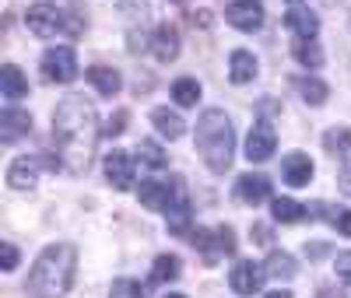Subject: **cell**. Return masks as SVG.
<instances>
[{
	"instance_id": "3",
	"label": "cell",
	"mask_w": 351,
	"mask_h": 298,
	"mask_svg": "<svg viewBox=\"0 0 351 298\" xmlns=\"http://www.w3.org/2000/svg\"><path fill=\"white\" fill-rule=\"evenodd\" d=\"M197 151L208 162V169L215 175L228 172L232 165V151H236V130L232 119L225 116V109H204L197 119Z\"/></svg>"
},
{
	"instance_id": "1",
	"label": "cell",
	"mask_w": 351,
	"mask_h": 298,
	"mask_svg": "<svg viewBox=\"0 0 351 298\" xmlns=\"http://www.w3.org/2000/svg\"><path fill=\"white\" fill-rule=\"evenodd\" d=\"M99 112L95 102L84 95H67L53 112V169L67 175L88 172L99 144Z\"/></svg>"
},
{
	"instance_id": "25",
	"label": "cell",
	"mask_w": 351,
	"mask_h": 298,
	"mask_svg": "<svg viewBox=\"0 0 351 298\" xmlns=\"http://www.w3.org/2000/svg\"><path fill=\"white\" fill-rule=\"evenodd\" d=\"M313 207L316 211H309V218H324V221H330V228L337 235L351 238V211H334V207H327V203H313Z\"/></svg>"
},
{
	"instance_id": "19",
	"label": "cell",
	"mask_w": 351,
	"mask_h": 298,
	"mask_svg": "<svg viewBox=\"0 0 351 298\" xmlns=\"http://www.w3.org/2000/svg\"><path fill=\"white\" fill-rule=\"evenodd\" d=\"M0 92H4L8 102H18L28 95V77L14 67V64H4L0 67Z\"/></svg>"
},
{
	"instance_id": "36",
	"label": "cell",
	"mask_w": 351,
	"mask_h": 298,
	"mask_svg": "<svg viewBox=\"0 0 351 298\" xmlns=\"http://www.w3.org/2000/svg\"><path fill=\"white\" fill-rule=\"evenodd\" d=\"M0 266H4V271H14V266H18V249L11 243H4V263H0Z\"/></svg>"
},
{
	"instance_id": "6",
	"label": "cell",
	"mask_w": 351,
	"mask_h": 298,
	"mask_svg": "<svg viewBox=\"0 0 351 298\" xmlns=\"http://www.w3.org/2000/svg\"><path fill=\"white\" fill-rule=\"evenodd\" d=\"M169 207H165V214H169V232L176 235H186L190 232V197H186V186H183V179H169Z\"/></svg>"
},
{
	"instance_id": "23",
	"label": "cell",
	"mask_w": 351,
	"mask_h": 298,
	"mask_svg": "<svg viewBox=\"0 0 351 298\" xmlns=\"http://www.w3.org/2000/svg\"><path fill=\"white\" fill-rule=\"evenodd\" d=\"M291 56L299 60L302 67H324V49H319V42L316 39H302V36H295L291 39Z\"/></svg>"
},
{
	"instance_id": "9",
	"label": "cell",
	"mask_w": 351,
	"mask_h": 298,
	"mask_svg": "<svg viewBox=\"0 0 351 298\" xmlns=\"http://www.w3.org/2000/svg\"><path fill=\"white\" fill-rule=\"evenodd\" d=\"M327 151L337 158V165H341L337 183L351 197V130H330L327 134Z\"/></svg>"
},
{
	"instance_id": "39",
	"label": "cell",
	"mask_w": 351,
	"mask_h": 298,
	"mask_svg": "<svg viewBox=\"0 0 351 298\" xmlns=\"http://www.w3.org/2000/svg\"><path fill=\"white\" fill-rule=\"evenodd\" d=\"M316 298H344V295H341V291H334V288H319V291H316Z\"/></svg>"
},
{
	"instance_id": "38",
	"label": "cell",
	"mask_w": 351,
	"mask_h": 298,
	"mask_svg": "<svg viewBox=\"0 0 351 298\" xmlns=\"http://www.w3.org/2000/svg\"><path fill=\"white\" fill-rule=\"evenodd\" d=\"M327 253V246L324 243H316V246H306V256H324Z\"/></svg>"
},
{
	"instance_id": "32",
	"label": "cell",
	"mask_w": 351,
	"mask_h": 298,
	"mask_svg": "<svg viewBox=\"0 0 351 298\" xmlns=\"http://www.w3.org/2000/svg\"><path fill=\"white\" fill-rule=\"evenodd\" d=\"M144 295H148V291H144V284H137L130 277L112 281V291H109V298H144Z\"/></svg>"
},
{
	"instance_id": "5",
	"label": "cell",
	"mask_w": 351,
	"mask_h": 298,
	"mask_svg": "<svg viewBox=\"0 0 351 298\" xmlns=\"http://www.w3.org/2000/svg\"><path fill=\"white\" fill-rule=\"evenodd\" d=\"M25 25H28V32H32V36L53 39L64 28V11L56 4H49V0H39V4H32L25 11Z\"/></svg>"
},
{
	"instance_id": "31",
	"label": "cell",
	"mask_w": 351,
	"mask_h": 298,
	"mask_svg": "<svg viewBox=\"0 0 351 298\" xmlns=\"http://www.w3.org/2000/svg\"><path fill=\"white\" fill-rule=\"evenodd\" d=\"M180 277V260L176 256H158L155 266H152V284H169Z\"/></svg>"
},
{
	"instance_id": "10",
	"label": "cell",
	"mask_w": 351,
	"mask_h": 298,
	"mask_svg": "<svg viewBox=\"0 0 351 298\" xmlns=\"http://www.w3.org/2000/svg\"><path fill=\"white\" fill-rule=\"evenodd\" d=\"M263 277H267V271H263L260 263L253 260H239L236 266H232V274H228V284L236 295H256L263 288Z\"/></svg>"
},
{
	"instance_id": "13",
	"label": "cell",
	"mask_w": 351,
	"mask_h": 298,
	"mask_svg": "<svg viewBox=\"0 0 351 298\" xmlns=\"http://www.w3.org/2000/svg\"><path fill=\"white\" fill-rule=\"evenodd\" d=\"M236 197L250 207L263 203V200H271V179L267 175H260V172H246L239 175V183H236Z\"/></svg>"
},
{
	"instance_id": "26",
	"label": "cell",
	"mask_w": 351,
	"mask_h": 298,
	"mask_svg": "<svg viewBox=\"0 0 351 298\" xmlns=\"http://www.w3.org/2000/svg\"><path fill=\"white\" fill-rule=\"evenodd\" d=\"M271 214H274V221H281V225H295V221H302L309 211H306L302 203L288 200V197H274V200H271Z\"/></svg>"
},
{
	"instance_id": "7",
	"label": "cell",
	"mask_w": 351,
	"mask_h": 298,
	"mask_svg": "<svg viewBox=\"0 0 351 298\" xmlns=\"http://www.w3.org/2000/svg\"><path fill=\"white\" fill-rule=\"evenodd\" d=\"M278 147V130L271 119H256L250 137H246V158L250 162H267Z\"/></svg>"
},
{
	"instance_id": "12",
	"label": "cell",
	"mask_w": 351,
	"mask_h": 298,
	"mask_svg": "<svg viewBox=\"0 0 351 298\" xmlns=\"http://www.w3.org/2000/svg\"><path fill=\"white\" fill-rule=\"evenodd\" d=\"M106 179L116 190H130L134 186V158L127 151H109L106 155Z\"/></svg>"
},
{
	"instance_id": "29",
	"label": "cell",
	"mask_w": 351,
	"mask_h": 298,
	"mask_svg": "<svg viewBox=\"0 0 351 298\" xmlns=\"http://www.w3.org/2000/svg\"><path fill=\"white\" fill-rule=\"evenodd\" d=\"M172 99H176V105H183V109L197 105V99H200V81H193V77H180V81L172 84Z\"/></svg>"
},
{
	"instance_id": "37",
	"label": "cell",
	"mask_w": 351,
	"mask_h": 298,
	"mask_svg": "<svg viewBox=\"0 0 351 298\" xmlns=\"http://www.w3.org/2000/svg\"><path fill=\"white\" fill-rule=\"evenodd\" d=\"M253 243L267 246V243H271V228H267V225H256V228H253Z\"/></svg>"
},
{
	"instance_id": "35",
	"label": "cell",
	"mask_w": 351,
	"mask_h": 298,
	"mask_svg": "<svg viewBox=\"0 0 351 298\" xmlns=\"http://www.w3.org/2000/svg\"><path fill=\"white\" fill-rule=\"evenodd\" d=\"M218 246H221V253H236V235H232V228H218Z\"/></svg>"
},
{
	"instance_id": "34",
	"label": "cell",
	"mask_w": 351,
	"mask_h": 298,
	"mask_svg": "<svg viewBox=\"0 0 351 298\" xmlns=\"http://www.w3.org/2000/svg\"><path fill=\"white\" fill-rule=\"evenodd\" d=\"M334 271H337V277H341L344 284H351V249L337 253V260H334Z\"/></svg>"
},
{
	"instance_id": "18",
	"label": "cell",
	"mask_w": 351,
	"mask_h": 298,
	"mask_svg": "<svg viewBox=\"0 0 351 298\" xmlns=\"http://www.w3.org/2000/svg\"><path fill=\"white\" fill-rule=\"evenodd\" d=\"M88 81H92V88L99 95H116L123 88V77H120V71L116 67H106V64H95V67H88Z\"/></svg>"
},
{
	"instance_id": "40",
	"label": "cell",
	"mask_w": 351,
	"mask_h": 298,
	"mask_svg": "<svg viewBox=\"0 0 351 298\" xmlns=\"http://www.w3.org/2000/svg\"><path fill=\"white\" fill-rule=\"evenodd\" d=\"M263 298H291V291H267Z\"/></svg>"
},
{
	"instance_id": "28",
	"label": "cell",
	"mask_w": 351,
	"mask_h": 298,
	"mask_svg": "<svg viewBox=\"0 0 351 298\" xmlns=\"http://www.w3.org/2000/svg\"><path fill=\"white\" fill-rule=\"evenodd\" d=\"M190 238H193V246L204 253L208 266H215V260L221 256V246H218V232H211V228H193V232H190Z\"/></svg>"
},
{
	"instance_id": "21",
	"label": "cell",
	"mask_w": 351,
	"mask_h": 298,
	"mask_svg": "<svg viewBox=\"0 0 351 298\" xmlns=\"http://www.w3.org/2000/svg\"><path fill=\"white\" fill-rule=\"evenodd\" d=\"M285 28H291V32L302 36V39H316L319 18H316L313 11H306V8H291V11L285 14Z\"/></svg>"
},
{
	"instance_id": "41",
	"label": "cell",
	"mask_w": 351,
	"mask_h": 298,
	"mask_svg": "<svg viewBox=\"0 0 351 298\" xmlns=\"http://www.w3.org/2000/svg\"><path fill=\"white\" fill-rule=\"evenodd\" d=\"M288 4H291V8H299V4H302V0H288Z\"/></svg>"
},
{
	"instance_id": "16",
	"label": "cell",
	"mask_w": 351,
	"mask_h": 298,
	"mask_svg": "<svg viewBox=\"0 0 351 298\" xmlns=\"http://www.w3.org/2000/svg\"><path fill=\"white\" fill-rule=\"evenodd\" d=\"M281 175H285L288 186H309V179H313V162H309V155L291 151V155L281 162Z\"/></svg>"
},
{
	"instance_id": "27",
	"label": "cell",
	"mask_w": 351,
	"mask_h": 298,
	"mask_svg": "<svg viewBox=\"0 0 351 298\" xmlns=\"http://www.w3.org/2000/svg\"><path fill=\"white\" fill-rule=\"evenodd\" d=\"M295 88H299V95H302V102L306 105H324L327 102V95H330V88L324 84V81H319V77H299L295 81Z\"/></svg>"
},
{
	"instance_id": "2",
	"label": "cell",
	"mask_w": 351,
	"mask_h": 298,
	"mask_svg": "<svg viewBox=\"0 0 351 298\" xmlns=\"http://www.w3.org/2000/svg\"><path fill=\"white\" fill-rule=\"evenodd\" d=\"M77 271V249L71 243H53L39 253L32 274L25 281V291L32 298H64L74 284Z\"/></svg>"
},
{
	"instance_id": "33",
	"label": "cell",
	"mask_w": 351,
	"mask_h": 298,
	"mask_svg": "<svg viewBox=\"0 0 351 298\" xmlns=\"http://www.w3.org/2000/svg\"><path fill=\"white\" fill-rule=\"evenodd\" d=\"M127 119H130V112H127V109H116V112H112V119L102 127V134H109V137H120V134L127 130Z\"/></svg>"
},
{
	"instance_id": "17",
	"label": "cell",
	"mask_w": 351,
	"mask_h": 298,
	"mask_svg": "<svg viewBox=\"0 0 351 298\" xmlns=\"http://www.w3.org/2000/svg\"><path fill=\"white\" fill-rule=\"evenodd\" d=\"M152 123H155V130H158L165 140H180V137L186 134V119H183L180 112H172L169 105L152 109Z\"/></svg>"
},
{
	"instance_id": "30",
	"label": "cell",
	"mask_w": 351,
	"mask_h": 298,
	"mask_svg": "<svg viewBox=\"0 0 351 298\" xmlns=\"http://www.w3.org/2000/svg\"><path fill=\"white\" fill-rule=\"evenodd\" d=\"M137 158L148 165V169H155V172L169 165V155L162 151V144H158V140H141V144H137Z\"/></svg>"
},
{
	"instance_id": "22",
	"label": "cell",
	"mask_w": 351,
	"mask_h": 298,
	"mask_svg": "<svg viewBox=\"0 0 351 298\" xmlns=\"http://www.w3.org/2000/svg\"><path fill=\"white\" fill-rule=\"evenodd\" d=\"M169 183H158V179H148V183H141L137 197H141V207H148V211H165L169 207Z\"/></svg>"
},
{
	"instance_id": "20",
	"label": "cell",
	"mask_w": 351,
	"mask_h": 298,
	"mask_svg": "<svg viewBox=\"0 0 351 298\" xmlns=\"http://www.w3.org/2000/svg\"><path fill=\"white\" fill-rule=\"evenodd\" d=\"M228 77L236 84H250L256 77V56L250 49H236L228 56Z\"/></svg>"
},
{
	"instance_id": "11",
	"label": "cell",
	"mask_w": 351,
	"mask_h": 298,
	"mask_svg": "<svg viewBox=\"0 0 351 298\" xmlns=\"http://www.w3.org/2000/svg\"><path fill=\"white\" fill-rule=\"evenodd\" d=\"M39 158L36 155H18L11 165H8V186L11 190H32L36 179H39Z\"/></svg>"
},
{
	"instance_id": "42",
	"label": "cell",
	"mask_w": 351,
	"mask_h": 298,
	"mask_svg": "<svg viewBox=\"0 0 351 298\" xmlns=\"http://www.w3.org/2000/svg\"><path fill=\"white\" fill-rule=\"evenodd\" d=\"M165 298H183V295H165Z\"/></svg>"
},
{
	"instance_id": "8",
	"label": "cell",
	"mask_w": 351,
	"mask_h": 298,
	"mask_svg": "<svg viewBox=\"0 0 351 298\" xmlns=\"http://www.w3.org/2000/svg\"><path fill=\"white\" fill-rule=\"evenodd\" d=\"M225 21L239 32H256L263 25V4L260 0H232L225 8Z\"/></svg>"
},
{
	"instance_id": "15",
	"label": "cell",
	"mask_w": 351,
	"mask_h": 298,
	"mask_svg": "<svg viewBox=\"0 0 351 298\" xmlns=\"http://www.w3.org/2000/svg\"><path fill=\"white\" fill-rule=\"evenodd\" d=\"M28 130H32V116H28L25 109L8 105L4 112H0V140H4V144H14V140L25 137Z\"/></svg>"
},
{
	"instance_id": "24",
	"label": "cell",
	"mask_w": 351,
	"mask_h": 298,
	"mask_svg": "<svg viewBox=\"0 0 351 298\" xmlns=\"http://www.w3.org/2000/svg\"><path fill=\"white\" fill-rule=\"evenodd\" d=\"M267 277H274V281H291L299 274V266H295V260H291L288 253H281V249H271V256H267Z\"/></svg>"
},
{
	"instance_id": "4",
	"label": "cell",
	"mask_w": 351,
	"mask_h": 298,
	"mask_svg": "<svg viewBox=\"0 0 351 298\" xmlns=\"http://www.w3.org/2000/svg\"><path fill=\"white\" fill-rule=\"evenodd\" d=\"M43 77L56 84H71L77 77V53L71 46H49L43 53Z\"/></svg>"
},
{
	"instance_id": "14",
	"label": "cell",
	"mask_w": 351,
	"mask_h": 298,
	"mask_svg": "<svg viewBox=\"0 0 351 298\" xmlns=\"http://www.w3.org/2000/svg\"><path fill=\"white\" fill-rule=\"evenodd\" d=\"M152 53L158 64H172L176 56H180V32H176V25H158L155 36H152Z\"/></svg>"
}]
</instances>
